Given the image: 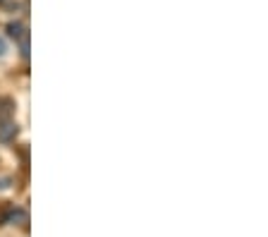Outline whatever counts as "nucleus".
Returning a JSON list of instances; mask_svg holds the SVG:
<instances>
[{
  "label": "nucleus",
  "mask_w": 268,
  "mask_h": 237,
  "mask_svg": "<svg viewBox=\"0 0 268 237\" xmlns=\"http://www.w3.org/2000/svg\"><path fill=\"white\" fill-rule=\"evenodd\" d=\"M3 223L24 225V223H27V211L20 209V206H12V209H7V211H5V216H3Z\"/></svg>",
  "instance_id": "1"
},
{
  "label": "nucleus",
  "mask_w": 268,
  "mask_h": 237,
  "mask_svg": "<svg viewBox=\"0 0 268 237\" xmlns=\"http://www.w3.org/2000/svg\"><path fill=\"white\" fill-rule=\"evenodd\" d=\"M7 36L14 39V41H20L22 36H27V27H24L22 22H10V24H7Z\"/></svg>",
  "instance_id": "3"
},
{
  "label": "nucleus",
  "mask_w": 268,
  "mask_h": 237,
  "mask_svg": "<svg viewBox=\"0 0 268 237\" xmlns=\"http://www.w3.org/2000/svg\"><path fill=\"white\" fill-rule=\"evenodd\" d=\"M3 3H7V0H0V5H3Z\"/></svg>",
  "instance_id": "8"
},
{
  "label": "nucleus",
  "mask_w": 268,
  "mask_h": 237,
  "mask_svg": "<svg viewBox=\"0 0 268 237\" xmlns=\"http://www.w3.org/2000/svg\"><path fill=\"white\" fill-rule=\"evenodd\" d=\"M17 132H20V127H17V122L12 118L0 120V141H12L17 137Z\"/></svg>",
  "instance_id": "2"
},
{
  "label": "nucleus",
  "mask_w": 268,
  "mask_h": 237,
  "mask_svg": "<svg viewBox=\"0 0 268 237\" xmlns=\"http://www.w3.org/2000/svg\"><path fill=\"white\" fill-rule=\"evenodd\" d=\"M10 187V177H0V189H7Z\"/></svg>",
  "instance_id": "6"
},
{
  "label": "nucleus",
  "mask_w": 268,
  "mask_h": 237,
  "mask_svg": "<svg viewBox=\"0 0 268 237\" xmlns=\"http://www.w3.org/2000/svg\"><path fill=\"white\" fill-rule=\"evenodd\" d=\"M5 50H7V46H5V39H3V36H0V58L5 56Z\"/></svg>",
  "instance_id": "7"
},
{
  "label": "nucleus",
  "mask_w": 268,
  "mask_h": 237,
  "mask_svg": "<svg viewBox=\"0 0 268 237\" xmlns=\"http://www.w3.org/2000/svg\"><path fill=\"white\" fill-rule=\"evenodd\" d=\"M20 53H22L24 60L29 58V36H22V39H20Z\"/></svg>",
  "instance_id": "5"
},
{
  "label": "nucleus",
  "mask_w": 268,
  "mask_h": 237,
  "mask_svg": "<svg viewBox=\"0 0 268 237\" xmlns=\"http://www.w3.org/2000/svg\"><path fill=\"white\" fill-rule=\"evenodd\" d=\"M12 108H14V103L10 98H0V120L10 118V115H12Z\"/></svg>",
  "instance_id": "4"
}]
</instances>
